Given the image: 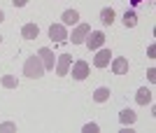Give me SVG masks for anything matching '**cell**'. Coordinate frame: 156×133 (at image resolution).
<instances>
[{
	"instance_id": "obj_12",
	"label": "cell",
	"mask_w": 156,
	"mask_h": 133,
	"mask_svg": "<svg viewBox=\"0 0 156 133\" xmlns=\"http://www.w3.org/2000/svg\"><path fill=\"white\" fill-rule=\"evenodd\" d=\"M151 96H154V93H151L147 87L137 89V93H135V100H137V105H149V103H151Z\"/></svg>"
},
{
	"instance_id": "obj_3",
	"label": "cell",
	"mask_w": 156,
	"mask_h": 133,
	"mask_svg": "<svg viewBox=\"0 0 156 133\" xmlns=\"http://www.w3.org/2000/svg\"><path fill=\"white\" fill-rule=\"evenodd\" d=\"M70 66H72V56L70 54H61L58 59H56V75H58V77H65L68 70H70Z\"/></svg>"
},
{
	"instance_id": "obj_18",
	"label": "cell",
	"mask_w": 156,
	"mask_h": 133,
	"mask_svg": "<svg viewBox=\"0 0 156 133\" xmlns=\"http://www.w3.org/2000/svg\"><path fill=\"white\" fill-rule=\"evenodd\" d=\"M9 131H16V124L14 121H2L0 124V133H9Z\"/></svg>"
},
{
	"instance_id": "obj_14",
	"label": "cell",
	"mask_w": 156,
	"mask_h": 133,
	"mask_svg": "<svg viewBox=\"0 0 156 133\" xmlns=\"http://www.w3.org/2000/svg\"><path fill=\"white\" fill-rule=\"evenodd\" d=\"M110 96H112V91L107 87H100V89L93 91V100H96V103H105V100H110Z\"/></svg>"
},
{
	"instance_id": "obj_17",
	"label": "cell",
	"mask_w": 156,
	"mask_h": 133,
	"mask_svg": "<svg viewBox=\"0 0 156 133\" xmlns=\"http://www.w3.org/2000/svg\"><path fill=\"white\" fill-rule=\"evenodd\" d=\"M135 23H137V14L135 12H126L124 14V26L126 28H133Z\"/></svg>"
},
{
	"instance_id": "obj_9",
	"label": "cell",
	"mask_w": 156,
	"mask_h": 133,
	"mask_svg": "<svg viewBox=\"0 0 156 133\" xmlns=\"http://www.w3.org/2000/svg\"><path fill=\"white\" fill-rule=\"evenodd\" d=\"M61 21H63V26H77L79 23V12L77 9H65Z\"/></svg>"
},
{
	"instance_id": "obj_10",
	"label": "cell",
	"mask_w": 156,
	"mask_h": 133,
	"mask_svg": "<svg viewBox=\"0 0 156 133\" xmlns=\"http://www.w3.org/2000/svg\"><path fill=\"white\" fill-rule=\"evenodd\" d=\"M112 73L114 75H126L128 73V59H112Z\"/></svg>"
},
{
	"instance_id": "obj_7",
	"label": "cell",
	"mask_w": 156,
	"mask_h": 133,
	"mask_svg": "<svg viewBox=\"0 0 156 133\" xmlns=\"http://www.w3.org/2000/svg\"><path fill=\"white\" fill-rule=\"evenodd\" d=\"M37 56L42 59V66H44V70H54V63H56V59H54V52L49 49V47H42L37 52Z\"/></svg>"
},
{
	"instance_id": "obj_16",
	"label": "cell",
	"mask_w": 156,
	"mask_h": 133,
	"mask_svg": "<svg viewBox=\"0 0 156 133\" xmlns=\"http://www.w3.org/2000/svg\"><path fill=\"white\" fill-rule=\"evenodd\" d=\"M0 82H2V87H5V89H16V87H19V80L12 77V75H5Z\"/></svg>"
},
{
	"instance_id": "obj_5",
	"label": "cell",
	"mask_w": 156,
	"mask_h": 133,
	"mask_svg": "<svg viewBox=\"0 0 156 133\" xmlns=\"http://www.w3.org/2000/svg\"><path fill=\"white\" fill-rule=\"evenodd\" d=\"M89 33H91V26H89V23H77V28L72 31V38H70L72 45H82Z\"/></svg>"
},
{
	"instance_id": "obj_4",
	"label": "cell",
	"mask_w": 156,
	"mask_h": 133,
	"mask_svg": "<svg viewBox=\"0 0 156 133\" xmlns=\"http://www.w3.org/2000/svg\"><path fill=\"white\" fill-rule=\"evenodd\" d=\"M49 38L54 42H68V31H65L63 23H51L49 26Z\"/></svg>"
},
{
	"instance_id": "obj_8",
	"label": "cell",
	"mask_w": 156,
	"mask_h": 133,
	"mask_svg": "<svg viewBox=\"0 0 156 133\" xmlns=\"http://www.w3.org/2000/svg\"><path fill=\"white\" fill-rule=\"evenodd\" d=\"M110 61H112V52H110V49H100V52L93 56V66H96V68H107V66H110Z\"/></svg>"
},
{
	"instance_id": "obj_6",
	"label": "cell",
	"mask_w": 156,
	"mask_h": 133,
	"mask_svg": "<svg viewBox=\"0 0 156 133\" xmlns=\"http://www.w3.org/2000/svg\"><path fill=\"white\" fill-rule=\"evenodd\" d=\"M86 47H89V49H98V47H103V42H105V33L103 31H91V33L86 35Z\"/></svg>"
},
{
	"instance_id": "obj_23",
	"label": "cell",
	"mask_w": 156,
	"mask_h": 133,
	"mask_svg": "<svg viewBox=\"0 0 156 133\" xmlns=\"http://www.w3.org/2000/svg\"><path fill=\"white\" fill-rule=\"evenodd\" d=\"M0 42H2V38H0Z\"/></svg>"
},
{
	"instance_id": "obj_20",
	"label": "cell",
	"mask_w": 156,
	"mask_h": 133,
	"mask_svg": "<svg viewBox=\"0 0 156 133\" xmlns=\"http://www.w3.org/2000/svg\"><path fill=\"white\" fill-rule=\"evenodd\" d=\"M147 77H149V82H156V70H154V68L147 70Z\"/></svg>"
},
{
	"instance_id": "obj_21",
	"label": "cell",
	"mask_w": 156,
	"mask_h": 133,
	"mask_svg": "<svg viewBox=\"0 0 156 133\" xmlns=\"http://www.w3.org/2000/svg\"><path fill=\"white\" fill-rule=\"evenodd\" d=\"M26 2H28V0H14V7H23Z\"/></svg>"
},
{
	"instance_id": "obj_22",
	"label": "cell",
	"mask_w": 156,
	"mask_h": 133,
	"mask_svg": "<svg viewBox=\"0 0 156 133\" xmlns=\"http://www.w3.org/2000/svg\"><path fill=\"white\" fill-rule=\"evenodd\" d=\"M2 19H5V12H2V9H0V21H2Z\"/></svg>"
},
{
	"instance_id": "obj_13",
	"label": "cell",
	"mask_w": 156,
	"mask_h": 133,
	"mask_svg": "<svg viewBox=\"0 0 156 133\" xmlns=\"http://www.w3.org/2000/svg\"><path fill=\"white\" fill-rule=\"evenodd\" d=\"M135 119H137V114L130 110V107H126V110H121L119 112V121L124 124V126H130V124H135Z\"/></svg>"
},
{
	"instance_id": "obj_15",
	"label": "cell",
	"mask_w": 156,
	"mask_h": 133,
	"mask_svg": "<svg viewBox=\"0 0 156 133\" xmlns=\"http://www.w3.org/2000/svg\"><path fill=\"white\" fill-rule=\"evenodd\" d=\"M100 23L103 26H112L114 23V9L112 7H105L103 12H100Z\"/></svg>"
},
{
	"instance_id": "obj_2",
	"label": "cell",
	"mask_w": 156,
	"mask_h": 133,
	"mask_svg": "<svg viewBox=\"0 0 156 133\" xmlns=\"http://www.w3.org/2000/svg\"><path fill=\"white\" fill-rule=\"evenodd\" d=\"M89 77V63L86 61H75L72 63V80H77V82H82V80H86Z\"/></svg>"
},
{
	"instance_id": "obj_1",
	"label": "cell",
	"mask_w": 156,
	"mask_h": 133,
	"mask_svg": "<svg viewBox=\"0 0 156 133\" xmlns=\"http://www.w3.org/2000/svg\"><path fill=\"white\" fill-rule=\"evenodd\" d=\"M23 75L30 77V80H37L44 75V66H42V59L40 56H28L26 63H23Z\"/></svg>"
},
{
	"instance_id": "obj_19",
	"label": "cell",
	"mask_w": 156,
	"mask_h": 133,
	"mask_svg": "<svg viewBox=\"0 0 156 133\" xmlns=\"http://www.w3.org/2000/svg\"><path fill=\"white\" fill-rule=\"evenodd\" d=\"M100 131V126H98L96 121H89V124H84V133H98Z\"/></svg>"
},
{
	"instance_id": "obj_11",
	"label": "cell",
	"mask_w": 156,
	"mask_h": 133,
	"mask_svg": "<svg viewBox=\"0 0 156 133\" xmlns=\"http://www.w3.org/2000/svg\"><path fill=\"white\" fill-rule=\"evenodd\" d=\"M21 35H23V40H37V35H40L37 23H26L21 28Z\"/></svg>"
}]
</instances>
